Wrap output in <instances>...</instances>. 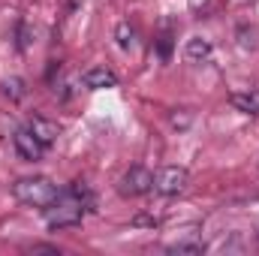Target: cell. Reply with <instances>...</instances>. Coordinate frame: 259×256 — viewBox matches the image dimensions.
I'll list each match as a JSON object with an SVG mask.
<instances>
[{"label": "cell", "mask_w": 259, "mask_h": 256, "mask_svg": "<svg viewBox=\"0 0 259 256\" xmlns=\"http://www.w3.org/2000/svg\"><path fill=\"white\" fill-rule=\"evenodd\" d=\"M27 46H30V27L27 24H18V49L24 52Z\"/></svg>", "instance_id": "4fadbf2b"}, {"label": "cell", "mask_w": 259, "mask_h": 256, "mask_svg": "<svg viewBox=\"0 0 259 256\" xmlns=\"http://www.w3.org/2000/svg\"><path fill=\"white\" fill-rule=\"evenodd\" d=\"M115 39H118V46H121L124 52H130V49L136 46V30H133L130 21H121V24L115 27Z\"/></svg>", "instance_id": "30bf717a"}, {"label": "cell", "mask_w": 259, "mask_h": 256, "mask_svg": "<svg viewBox=\"0 0 259 256\" xmlns=\"http://www.w3.org/2000/svg\"><path fill=\"white\" fill-rule=\"evenodd\" d=\"M172 124L175 127H190V115H172Z\"/></svg>", "instance_id": "5bb4252c"}, {"label": "cell", "mask_w": 259, "mask_h": 256, "mask_svg": "<svg viewBox=\"0 0 259 256\" xmlns=\"http://www.w3.org/2000/svg\"><path fill=\"white\" fill-rule=\"evenodd\" d=\"M229 103L244 115H259V91H235L229 94Z\"/></svg>", "instance_id": "ba28073f"}, {"label": "cell", "mask_w": 259, "mask_h": 256, "mask_svg": "<svg viewBox=\"0 0 259 256\" xmlns=\"http://www.w3.org/2000/svg\"><path fill=\"white\" fill-rule=\"evenodd\" d=\"M88 205H91V193L84 190L81 184H72L66 193L58 196V202H52V205L46 208V223H49L52 229L75 226V223L84 217Z\"/></svg>", "instance_id": "6da1fadb"}, {"label": "cell", "mask_w": 259, "mask_h": 256, "mask_svg": "<svg viewBox=\"0 0 259 256\" xmlns=\"http://www.w3.org/2000/svg\"><path fill=\"white\" fill-rule=\"evenodd\" d=\"M205 244L202 241H178V244H169V253H202Z\"/></svg>", "instance_id": "7c38bea8"}, {"label": "cell", "mask_w": 259, "mask_h": 256, "mask_svg": "<svg viewBox=\"0 0 259 256\" xmlns=\"http://www.w3.org/2000/svg\"><path fill=\"white\" fill-rule=\"evenodd\" d=\"M151 190H154V172H148L145 166H130L118 181L121 196H145Z\"/></svg>", "instance_id": "277c9868"}, {"label": "cell", "mask_w": 259, "mask_h": 256, "mask_svg": "<svg viewBox=\"0 0 259 256\" xmlns=\"http://www.w3.org/2000/svg\"><path fill=\"white\" fill-rule=\"evenodd\" d=\"M12 145H15V154H18L21 160H27V163H39L42 154H46V145H42L27 127H21V130L12 133Z\"/></svg>", "instance_id": "5b68a950"}, {"label": "cell", "mask_w": 259, "mask_h": 256, "mask_svg": "<svg viewBox=\"0 0 259 256\" xmlns=\"http://www.w3.org/2000/svg\"><path fill=\"white\" fill-rule=\"evenodd\" d=\"M81 84L88 91H106V88H115L118 84V75L112 69H106V66H94V69H88L81 75Z\"/></svg>", "instance_id": "8992f818"}, {"label": "cell", "mask_w": 259, "mask_h": 256, "mask_svg": "<svg viewBox=\"0 0 259 256\" xmlns=\"http://www.w3.org/2000/svg\"><path fill=\"white\" fill-rule=\"evenodd\" d=\"M190 184V172L184 166H163L154 172V190L160 196H178L187 190Z\"/></svg>", "instance_id": "3957f363"}, {"label": "cell", "mask_w": 259, "mask_h": 256, "mask_svg": "<svg viewBox=\"0 0 259 256\" xmlns=\"http://www.w3.org/2000/svg\"><path fill=\"white\" fill-rule=\"evenodd\" d=\"M12 196L21 202V205H27V208H49L52 202H58V184L55 181H49V178H42V175H33V178H18L15 184H12Z\"/></svg>", "instance_id": "7a4b0ae2"}, {"label": "cell", "mask_w": 259, "mask_h": 256, "mask_svg": "<svg viewBox=\"0 0 259 256\" xmlns=\"http://www.w3.org/2000/svg\"><path fill=\"white\" fill-rule=\"evenodd\" d=\"M184 58H187L190 64H205V61L211 58V42L202 39V36L187 39V46H184Z\"/></svg>", "instance_id": "9c48e42d"}, {"label": "cell", "mask_w": 259, "mask_h": 256, "mask_svg": "<svg viewBox=\"0 0 259 256\" xmlns=\"http://www.w3.org/2000/svg\"><path fill=\"white\" fill-rule=\"evenodd\" d=\"M27 130L46 145V148H52L55 142H58V136H61V127L55 124V121H49V118H42V115H36V118H30V124H27Z\"/></svg>", "instance_id": "52a82bcc"}, {"label": "cell", "mask_w": 259, "mask_h": 256, "mask_svg": "<svg viewBox=\"0 0 259 256\" xmlns=\"http://www.w3.org/2000/svg\"><path fill=\"white\" fill-rule=\"evenodd\" d=\"M3 91H6L12 100H24V97H27V88H24L21 78H6V81H3Z\"/></svg>", "instance_id": "8fae6325"}]
</instances>
